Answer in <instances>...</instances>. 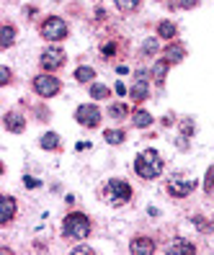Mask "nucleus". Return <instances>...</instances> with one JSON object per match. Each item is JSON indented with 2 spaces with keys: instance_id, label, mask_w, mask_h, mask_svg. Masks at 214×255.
<instances>
[{
  "instance_id": "1",
  "label": "nucleus",
  "mask_w": 214,
  "mask_h": 255,
  "mask_svg": "<svg viewBox=\"0 0 214 255\" xmlns=\"http://www.w3.org/2000/svg\"><path fill=\"white\" fill-rule=\"evenodd\" d=\"M134 173L145 178V181H152V178H158L163 173V160L155 149H145V152L137 155L134 160Z\"/></svg>"
},
{
  "instance_id": "2",
  "label": "nucleus",
  "mask_w": 214,
  "mask_h": 255,
  "mask_svg": "<svg viewBox=\"0 0 214 255\" xmlns=\"http://www.w3.org/2000/svg\"><path fill=\"white\" fill-rule=\"evenodd\" d=\"M103 199L109 201L111 206H124V204L132 199V186H129L127 181H119V178H114V181L106 183Z\"/></svg>"
},
{
  "instance_id": "3",
  "label": "nucleus",
  "mask_w": 214,
  "mask_h": 255,
  "mask_svg": "<svg viewBox=\"0 0 214 255\" xmlns=\"http://www.w3.org/2000/svg\"><path fill=\"white\" fill-rule=\"evenodd\" d=\"M62 232H65L67 237L83 240V237L90 235V219H88L85 214H80V212H72V214H67L65 222H62Z\"/></svg>"
},
{
  "instance_id": "4",
  "label": "nucleus",
  "mask_w": 214,
  "mask_h": 255,
  "mask_svg": "<svg viewBox=\"0 0 214 255\" xmlns=\"http://www.w3.org/2000/svg\"><path fill=\"white\" fill-rule=\"evenodd\" d=\"M39 31H41V36L47 41H59V39L67 36V23L62 18H57V16H49L47 21L39 26Z\"/></svg>"
},
{
  "instance_id": "5",
  "label": "nucleus",
  "mask_w": 214,
  "mask_h": 255,
  "mask_svg": "<svg viewBox=\"0 0 214 255\" xmlns=\"http://www.w3.org/2000/svg\"><path fill=\"white\" fill-rule=\"evenodd\" d=\"M59 80L57 78H52V75H36L34 78V91L41 96V98H52V96H57L59 93Z\"/></svg>"
},
{
  "instance_id": "6",
  "label": "nucleus",
  "mask_w": 214,
  "mask_h": 255,
  "mask_svg": "<svg viewBox=\"0 0 214 255\" xmlns=\"http://www.w3.org/2000/svg\"><path fill=\"white\" fill-rule=\"evenodd\" d=\"M75 119H78L80 127L96 129L101 124V111H98V106H93V103H85V106H80L78 111H75Z\"/></svg>"
},
{
  "instance_id": "7",
  "label": "nucleus",
  "mask_w": 214,
  "mask_h": 255,
  "mask_svg": "<svg viewBox=\"0 0 214 255\" xmlns=\"http://www.w3.org/2000/svg\"><path fill=\"white\" fill-rule=\"evenodd\" d=\"M39 65L44 67V70H59L65 65V52L59 49V47H49V49H44L41 52V59H39Z\"/></svg>"
},
{
  "instance_id": "8",
  "label": "nucleus",
  "mask_w": 214,
  "mask_h": 255,
  "mask_svg": "<svg viewBox=\"0 0 214 255\" xmlns=\"http://www.w3.org/2000/svg\"><path fill=\"white\" fill-rule=\"evenodd\" d=\"M194 181H189V178H173L171 183H168V193L176 199H183V196H189V193L194 191Z\"/></svg>"
},
{
  "instance_id": "9",
  "label": "nucleus",
  "mask_w": 214,
  "mask_h": 255,
  "mask_svg": "<svg viewBox=\"0 0 214 255\" xmlns=\"http://www.w3.org/2000/svg\"><path fill=\"white\" fill-rule=\"evenodd\" d=\"M165 253L168 255H194L196 248H194V243H189V240H173V243L165 248Z\"/></svg>"
},
{
  "instance_id": "10",
  "label": "nucleus",
  "mask_w": 214,
  "mask_h": 255,
  "mask_svg": "<svg viewBox=\"0 0 214 255\" xmlns=\"http://www.w3.org/2000/svg\"><path fill=\"white\" fill-rule=\"evenodd\" d=\"M152 250H155V243L150 237H137L129 245V253H134V255H150Z\"/></svg>"
},
{
  "instance_id": "11",
  "label": "nucleus",
  "mask_w": 214,
  "mask_h": 255,
  "mask_svg": "<svg viewBox=\"0 0 214 255\" xmlns=\"http://www.w3.org/2000/svg\"><path fill=\"white\" fill-rule=\"evenodd\" d=\"M13 214H16V199L3 196V201H0V224H8L13 219Z\"/></svg>"
},
{
  "instance_id": "12",
  "label": "nucleus",
  "mask_w": 214,
  "mask_h": 255,
  "mask_svg": "<svg viewBox=\"0 0 214 255\" xmlns=\"http://www.w3.org/2000/svg\"><path fill=\"white\" fill-rule=\"evenodd\" d=\"M183 57H186V49H183L181 44H171V47H165V52H163V59H165L168 65L183 62Z\"/></svg>"
},
{
  "instance_id": "13",
  "label": "nucleus",
  "mask_w": 214,
  "mask_h": 255,
  "mask_svg": "<svg viewBox=\"0 0 214 255\" xmlns=\"http://www.w3.org/2000/svg\"><path fill=\"white\" fill-rule=\"evenodd\" d=\"M147 93H150V85H147V80H145V75H140V80H137L134 88H132V98L140 103V101L147 98Z\"/></svg>"
},
{
  "instance_id": "14",
  "label": "nucleus",
  "mask_w": 214,
  "mask_h": 255,
  "mask_svg": "<svg viewBox=\"0 0 214 255\" xmlns=\"http://www.w3.org/2000/svg\"><path fill=\"white\" fill-rule=\"evenodd\" d=\"M5 129L8 131H23L26 129V122H23V116H18V114H5Z\"/></svg>"
},
{
  "instance_id": "15",
  "label": "nucleus",
  "mask_w": 214,
  "mask_h": 255,
  "mask_svg": "<svg viewBox=\"0 0 214 255\" xmlns=\"http://www.w3.org/2000/svg\"><path fill=\"white\" fill-rule=\"evenodd\" d=\"M132 122H134V127L147 129V127L152 124V116H150L147 111H142V109H137V111H134V116H132Z\"/></svg>"
},
{
  "instance_id": "16",
  "label": "nucleus",
  "mask_w": 214,
  "mask_h": 255,
  "mask_svg": "<svg viewBox=\"0 0 214 255\" xmlns=\"http://www.w3.org/2000/svg\"><path fill=\"white\" fill-rule=\"evenodd\" d=\"M124 137H127V134L121 131V129H106L103 131V139L109 142V144H121V142H124Z\"/></svg>"
},
{
  "instance_id": "17",
  "label": "nucleus",
  "mask_w": 214,
  "mask_h": 255,
  "mask_svg": "<svg viewBox=\"0 0 214 255\" xmlns=\"http://www.w3.org/2000/svg\"><path fill=\"white\" fill-rule=\"evenodd\" d=\"M158 34H160L163 39H173V36H176V23H171V21H163V23L158 26Z\"/></svg>"
},
{
  "instance_id": "18",
  "label": "nucleus",
  "mask_w": 214,
  "mask_h": 255,
  "mask_svg": "<svg viewBox=\"0 0 214 255\" xmlns=\"http://www.w3.org/2000/svg\"><path fill=\"white\" fill-rule=\"evenodd\" d=\"M116 8L121 13H134L137 8H140V0H116Z\"/></svg>"
},
{
  "instance_id": "19",
  "label": "nucleus",
  "mask_w": 214,
  "mask_h": 255,
  "mask_svg": "<svg viewBox=\"0 0 214 255\" xmlns=\"http://www.w3.org/2000/svg\"><path fill=\"white\" fill-rule=\"evenodd\" d=\"M75 78H78L80 83H90L96 78V72H93V67H78L75 70Z\"/></svg>"
},
{
  "instance_id": "20",
  "label": "nucleus",
  "mask_w": 214,
  "mask_h": 255,
  "mask_svg": "<svg viewBox=\"0 0 214 255\" xmlns=\"http://www.w3.org/2000/svg\"><path fill=\"white\" fill-rule=\"evenodd\" d=\"M57 144H59V137L54 131H49V134H44V137H41V147L44 149H57Z\"/></svg>"
},
{
  "instance_id": "21",
  "label": "nucleus",
  "mask_w": 214,
  "mask_h": 255,
  "mask_svg": "<svg viewBox=\"0 0 214 255\" xmlns=\"http://www.w3.org/2000/svg\"><path fill=\"white\" fill-rule=\"evenodd\" d=\"M90 96H93L96 101H101V98H109V88L101 85V83H93V85H90Z\"/></svg>"
},
{
  "instance_id": "22",
  "label": "nucleus",
  "mask_w": 214,
  "mask_h": 255,
  "mask_svg": "<svg viewBox=\"0 0 214 255\" xmlns=\"http://www.w3.org/2000/svg\"><path fill=\"white\" fill-rule=\"evenodd\" d=\"M13 39H16V28L5 23V26H3V49H8V47H10Z\"/></svg>"
},
{
  "instance_id": "23",
  "label": "nucleus",
  "mask_w": 214,
  "mask_h": 255,
  "mask_svg": "<svg viewBox=\"0 0 214 255\" xmlns=\"http://www.w3.org/2000/svg\"><path fill=\"white\" fill-rule=\"evenodd\" d=\"M165 72H168V62L163 59V62H158V65H155V70H152V75H155V80H158V83H163Z\"/></svg>"
},
{
  "instance_id": "24",
  "label": "nucleus",
  "mask_w": 214,
  "mask_h": 255,
  "mask_svg": "<svg viewBox=\"0 0 214 255\" xmlns=\"http://www.w3.org/2000/svg\"><path fill=\"white\" fill-rule=\"evenodd\" d=\"M127 111H129V109H127V103H116V106H111V109H109V114H111L114 119L127 116Z\"/></svg>"
},
{
  "instance_id": "25",
  "label": "nucleus",
  "mask_w": 214,
  "mask_h": 255,
  "mask_svg": "<svg viewBox=\"0 0 214 255\" xmlns=\"http://www.w3.org/2000/svg\"><path fill=\"white\" fill-rule=\"evenodd\" d=\"M204 188H207V191H212V188H214V165H212V168L207 170V178H204Z\"/></svg>"
},
{
  "instance_id": "26",
  "label": "nucleus",
  "mask_w": 214,
  "mask_h": 255,
  "mask_svg": "<svg viewBox=\"0 0 214 255\" xmlns=\"http://www.w3.org/2000/svg\"><path fill=\"white\" fill-rule=\"evenodd\" d=\"M142 52H145V54H155V52H158V41H155V39H150L145 47H142Z\"/></svg>"
},
{
  "instance_id": "27",
  "label": "nucleus",
  "mask_w": 214,
  "mask_h": 255,
  "mask_svg": "<svg viewBox=\"0 0 214 255\" xmlns=\"http://www.w3.org/2000/svg\"><path fill=\"white\" fill-rule=\"evenodd\" d=\"M178 5H181V8H196L199 0H178Z\"/></svg>"
},
{
  "instance_id": "28",
  "label": "nucleus",
  "mask_w": 214,
  "mask_h": 255,
  "mask_svg": "<svg viewBox=\"0 0 214 255\" xmlns=\"http://www.w3.org/2000/svg\"><path fill=\"white\" fill-rule=\"evenodd\" d=\"M0 75H3V85H8V80H10V70L3 67V70H0Z\"/></svg>"
},
{
  "instance_id": "29",
  "label": "nucleus",
  "mask_w": 214,
  "mask_h": 255,
  "mask_svg": "<svg viewBox=\"0 0 214 255\" xmlns=\"http://www.w3.org/2000/svg\"><path fill=\"white\" fill-rule=\"evenodd\" d=\"M116 93H119V96H124V93H127V88H124V83H119V85H116Z\"/></svg>"
},
{
  "instance_id": "30",
  "label": "nucleus",
  "mask_w": 214,
  "mask_h": 255,
  "mask_svg": "<svg viewBox=\"0 0 214 255\" xmlns=\"http://www.w3.org/2000/svg\"><path fill=\"white\" fill-rule=\"evenodd\" d=\"M209 193H212V199H214V188H212V191H209Z\"/></svg>"
}]
</instances>
